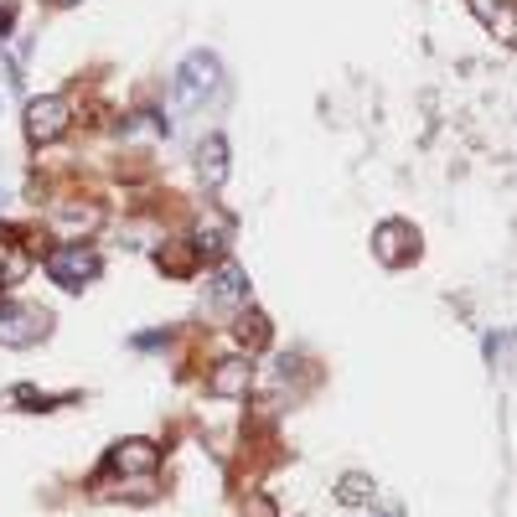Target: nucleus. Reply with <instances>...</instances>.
<instances>
[{"label": "nucleus", "mask_w": 517, "mask_h": 517, "mask_svg": "<svg viewBox=\"0 0 517 517\" xmlns=\"http://www.w3.org/2000/svg\"><path fill=\"white\" fill-rule=\"evenodd\" d=\"M373 254H378L388 269H399V264H409V259L419 254V233H414L409 223H399V218L378 223V228H373Z\"/></svg>", "instance_id": "39448f33"}, {"label": "nucleus", "mask_w": 517, "mask_h": 517, "mask_svg": "<svg viewBox=\"0 0 517 517\" xmlns=\"http://www.w3.org/2000/svg\"><path fill=\"white\" fill-rule=\"evenodd\" d=\"M26 264H32V259H26L21 249H6V285H16L26 275Z\"/></svg>", "instance_id": "2eb2a0df"}, {"label": "nucleus", "mask_w": 517, "mask_h": 517, "mask_svg": "<svg viewBox=\"0 0 517 517\" xmlns=\"http://www.w3.org/2000/svg\"><path fill=\"white\" fill-rule=\"evenodd\" d=\"M156 466H161V450L150 440H119L109 450V471H119V476H150Z\"/></svg>", "instance_id": "423d86ee"}, {"label": "nucleus", "mask_w": 517, "mask_h": 517, "mask_svg": "<svg viewBox=\"0 0 517 517\" xmlns=\"http://www.w3.org/2000/svg\"><path fill=\"white\" fill-rule=\"evenodd\" d=\"M57 6H73V0H57Z\"/></svg>", "instance_id": "a211bd4d"}, {"label": "nucleus", "mask_w": 517, "mask_h": 517, "mask_svg": "<svg viewBox=\"0 0 517 517\" xmlns=\"http://www.w3.org/2000/svg\"><path fill=\"white\" fill-rule=\"evenodd\" d=\"M249 383H254V368H249L243 357H228V362H218V368H212L207 393H212V399H243V393H249Z\"/></svg>", "instance_id": "6e6552de"}, {"label": "nucleus", "mask_w": 517, "mask_h": 517, "mask_svg": "<svg viewBox=\"0 0 517 517\" xmlns=\"http://www.w3.org/2000/svg\"><path fill=\"white\" fill-rule=\"evenodd\" d=\"M471 11L492 26V32L502 37V42H512L517 37V16H512V0H471Z\"/></svg>", "instance_id": "9d476101"}, {"label": "nucleus", "mask_w": 517, "mask_h": 517, "mask_svg": "<svg viewBox=\"0 0 517 517\" xmlns=\"http://www.w3.org/2000/svg\"><path fill=\"white\" fill-rule=\"evenodd\" d=\"M337 497H342L347 507H362V502H373V497H378V486H373V476H362V471H347V476L337 481Z\"/></svg>", "instance_id": "4468645a"}, {"label": "nucleus", "mask_w": 517, "mask_h": 517, "mask_svg": "<svg viewBox=\"0 0 517 517\" xmlns=\"http://www.w3.org/2000/svg\"><path fill=\"white\" fill-rule=\"evenodd\" d=\"M207 290H212V311H249V275L238 264H223Z\"/></svg>", "instance_id": "0eeeda50"}, {"label": "nucleus", "mask_w": 517, "mask_h": 517, "mask_svg": "<svg viewBox=\"0 0 517 517\" xmlns=\"http://www.w3.org/2000/svg\"><path fill=\"white\" fill-rule=\"evenodd\" d=\"M99 223H104V212H99V207H63V212H52V228H57V233H68V238L94 233Z\"/></svg>", "instance_id": "f8f14e48"}, {"label": "nucleus", "mask_w": 517, "mask_h": 517, "mask_svg": "<svg viewBox=\"0 0 517 517\" xmlns=\"http://www.w3.org/2000/svg\"><path fill=\"white\" fill-rule=\"evenodd\" d=\"M47 275L63 285V290H83V285H94L99 280V254L94 249H83V243H68V249H57L52 259H47Z\"/></svg>", "instance_id": "f03ea898"}, {"label": "nucleus", "mask_w": 517, "mask_h": 517, "mask_svg": "<svg viewBox=\"0 0 517 517\" xmlns=\"http://www.w3.org/2000/svg\"><path fill=\"white\" fill-rule=\"evenodd\" d=\"M63 130H68V99L63 94H47V99L26 104V135H32V145L63 140Z\"/></svg>", "instance_id": "20e7f679"}, {"label": "nucleus", "mask_w": 517, "mask_h": 517, "mask_svg": "<svg viewBox=\"0 0 517 517\" xmlns=\"http://www.w3.org/2000/svg\"><path fill=\"white\" fill-rule=\"evenodd\" d=\"M218 78H223L218 57H212V52H192L187 63H181V73H176V109H192L207 94H218Z\"/></svg>", "instance_id": "f257e3e1"}, {"label": "nucleus", "mask_w": 517, "mask_h": 517, "mask_svg": "<svg viewBox=\"0 0 517 517\" xmlns=\"http://www.w3.org/2000/svg\"><path fill=\"white\" fill-rule=\"evenodd\" d=\"M197 171H202L207 187H223V176H228V140H223V135H207V140H202Z\"/></svg>", "instance_id": "1a4fd4ad"}, {"label": "nucleus", "mask_w": 517, "mask_h": 517, "mask_svg": "<svg viewBox=\"0 0 517 517\" xmlns=\"http://www.w3.org/2000/svg\"><path fill=\"white\" fill-rule=\"evenodd\" d=\"M47 311L37 306H0V347H32L47 337Z\"/></svg>", "instance_id": "7ed1b4c3"}, {"label": "nucleus", "mask_w": 517, "mask_h": 517, "mask_svg": "<svg viewBox=\"0 0 517 517\" xmlns=\"http://www.w3.org/2000/svg\"><path fill=\"white\" fill-rule=\"evenodd\" d=\"M238 342L249 352H264L269 347V321L259 311H238Z\"/></svg>", "instance_id": "ddd939ff"}, {"label": "nucleus", "mask_w": 517, "mask_h": 517, "mask_svg": "<svg viewBox=\"0 0 517 517\" xmlns=\"http://www.w3.org/2000/svg\"><path fill=\"white\" fill-rule=\"evenodd\" d=\"M249 517H275V507H269V502H264V497H259V502H254V512H249Z\"/></svg>", "instance_id": "dca6fc26"}, {"label": "nucleus", "mask_w": 517, "mask_h": 517, "mask_svg": "<svg viewBox=\"0 0 517 517\" xmlns=\"http://www.w3.org/2000/svg\"><path fill=\"white\" fill-rule=\"evenodd\" d=\"M378 517H399V507H393V502H388V507H383V512H378Z\"/></svg>", "instance_id": "f3484780"}, {"label": "nucleus", "mask_w": 517, "mask_h": 517, "mask_svg": "<svg viewBox=\"0 0 517 517\" xmlns=\"http://www.w3.org/2000/svg\"><path fill=\"white\" fill-rule=\"evenodd\" d=\"M233 238V223L223 218V212H207V218H197V249L202 254H223Z\"/></svg>", "instance_id": "9b49d317"}]
</instances>
